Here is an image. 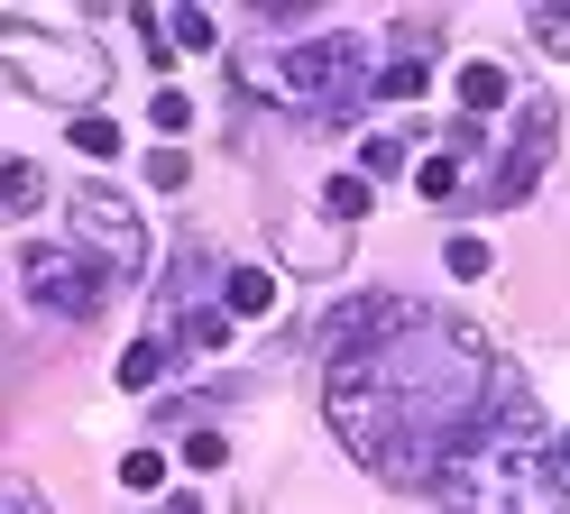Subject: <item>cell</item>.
I'll return each instance as SVG.
<instances>
[{
	"mask_svg": "<svg viewBox=\"0 0 570 514\" xmlns=\"http://www.w3.org/2000/svg\"><path fill=\"white\" fill-rule=\"evenodd\" d=\"M65 129H75V147H83L92 166H111V157H120V120H101V110H83V120H65Z\"/></svg>",
	"mask_w": 570,
	"mask_h": 514,
	"instance_id": "cell-14",
	"label": "cell"
},
{
	"mask_svg": "<svg viewBox=\"0 0 570 514\" xmlns=\"http://www.w3.org/2000/svg\"><path fill=\"white\" fill-rule=\"evenodd\" d=\"M222 304H230V322H267V313H276V276H267V267H230Z\"/></svg>",
	"mask_w": 570,
	"mask_h": 514,
	"instance_id": "cell-11",
	"label": "cell"
},
{
	"mask_svg": "<svg viewBox=\"0 0 570 514\" xmlns=\"http://www.w3.org/2000/svg\"><path fill=\"white\" fill-rule=\"evenodd\" d=\"M276 248H285V267L295 276H332L341 267V220H276Z\"/></svg>",
	"mask_w": 570,
	"mask_h": 514,
	"instance_id": "cell-8",
	"label": "cell"
},
{
	"mask_svg": "<svg viewBox=\"0 0 570 514\" xmlns=\"http://www.w3.org/2000/svg\"><path fill=\"white\" fill-rule=\"evenodd\" d=\"M166 358H175V340H166V330H148V340H129V349H120V386H129V395H148V386L166 377Z\"/></svg>",
	"mask_w": 570,
	"mask_h": 514,
	"instance_id": "cell-12",
	"label": "cell"
},
{
	"mask_svg": "<svg viewBox=\"0 0 570 514\" xmlns=\"http://www.w3.org/2000/svg\"><path fill=\"white\" fill-rule=\"evenodd\" d=\"M405 166V138H368L360 147V175H396Z\"/></svg>",
	"mask_w": 570,
	"mask_h": 514,
	"instance_id": "cell-22",
	"label": "cell"
},
{
	"mask_svg": "<svg viewBox=\"0 0 570 514\" xmlns=\"http://www.w3.org/2000/svg\"><path fill=\"white\" fill-rule=\"evenodd\" d=\"M138 28H148V37H166V47H185V56H212V47H222L212 10H138Z\"/></svg>",
	"mask_w": 570,
	"mask_h": 514,
	"instance_id": "cell-9",
	"label": "cell"
},
{
	"mask_svg": "<svg viewBox=\"0 0 570 514\" xmlns=\"http://www.w3.org/2000/svg\"><path fill=\"white\" fill-rule=\"evenodd\" d=\"M442 267H451V276H488V267H497V248H488V239H470V230H460V239L442 248Z\"/></svg>",
	"mask_w": 570,
	"mask_h": 514,
	"instance_id": "cell-17",
	"label": "cell"
},
{
	"mask_svg": "<svg viewBox=\"0 0 570 514\" xmlns=\"http://www.w3.org/2000/svg\"><path fill=\"white\" fill-rule=\"evenodd\" d=\"M423 92V56H396V65H377V101H414Z\"/></svg>",
	"mask_w": 570,
	"mask_h": 514,
	"instance_id": "cell-16",
	"label": "cell"
},
{
	"mask_svg": "<svg viewBox=\"0 0 570 514\" xmlns=\"http://www.w3.org/2000/svg\"><path fill=\"white\" fill-rule=\"evenodd\" d=\"M323 211H332V220H360V211H368V175H332V184H323Z\"/></svg>",
	"mask_w": 570,
	"mask_h": 514,
	"instance_id": "cell-15",
	"label": "cell"
},
{
	"mask_svg": "<svg viewBox=\"0 0 570 514\" xmlns=\"http://www.w3.org/2000/svg\"><path fill=\"white\" fill-rule=\"evenodd\" d=\"M323 404L341 451L386 487H442L460 451H479L497 358L479 322L433 313L414 294H350L323 322Z\"/></svg>",
	"mask_w": 570,
	"mask_h": 514,
	"instance_id": "cell-1",
	"label": "cell"
},
{
	"mask_svg": "<svg viewBox=\"0 0 570 514\" xmlns=\"http://www.w3.org/2000/svg\"><path fill=\"white\" fill-rule=\"evenodd\" d=\"M65 220H75V248L101 257L111 276H138V267H148V220H138L129 194H111V184H75Z\"/></svg>",
	"mask_w": 570,
	"mask_h": 514,
	"instance_id": "cell-7",
	"label": "cell"
},
{
	"mask_svg": "<svg viewBox=\"0 0 570 514\" xmlns=\"http://www.w3.org/2000/svg\"><path fill=\"white\" fill-rule=\"evenodd\" d=\"M19 294H28V313H47V322H92L101 294H111V267L83 257V248H38L28 239L19 248Z\"/></svg>",
	"mask_w": 570,
	"mask_h": 514,
	"instance_id": "cell-6",
	"label": "cell"
},
{
	"mask_svg": "<svg viewBox=\"0 0 570 514\" xmlns=\"http://www.w3.org/2000/svg\"><path fill=\"white\" fill-rule=\"evenodd\" d=\"M524 28H533V37H543V47H552V56H570V10H561V0H543V10H533Z\"/></svg>",
	"mask_w": 570,
	"mask_h": 514,
	"instance_id": "cell-19",
	"label": "cell"
},
{
	"mask_svg": "<svg viewBox=\"0 0 570 514\" xmlns=\"http://www.w3.org/2000/svg\"><path fill=\"white\" fill-rule=\"evenodd\" d=\"M120 487H138V496L166 487V459H157V451H129V459H120Z\"/></svg>",
	"mask_w": 570,
	"mask_h": 514,
	"instance_id": "cell-21",
	"label": "cell"
},
{
	"mask_svg": "<svg viewBox=\"0 0 570 514\" xmlns=\"http://www.w3.org/2000/svg\"><path fill=\"white\" fill-rule=\"evenodd\" d=\"M0 514H47V505H38V487H28V477H10V487H0Z\"/></svg>",
	"mask_w": 570,
	"mask_h": 514,
	"instance_id": "cell-24",
	"label": "cell"
},
{
	"mask_svg": "<svg viewBox=\"0 0 570 514\" xmlns=\"http://www.w3.org/2000/svg\"><path fill=\"white\" fill-rule=\"evenodd\" d=\"M148 184H157V194H185V184H194L185 147H157V157H148Z\"/></svg>",
	"mask_w": 570,
	"mask_h": 514,
	"instance_id": "cell-18",
	"label": "cell"
},
{
	"mask_svg": "<svg viewBox=\"0 0 570 514\" xmlns=\"http://www.w3.org/2000/svg\"><path fill=\"white\" fill-rule=\"evenodd\" d=\"M222 459H230L222 432H194V441H185V468H222Z\"/></svg>",
	"mask_w": 570,
	"mask_h": 514,
	"instance_id": "cell-23",
	"label": "cell"
},
{
	"mask_svg": "<svg viewBox=\"0 0 570 514\" xmlns=\"http://www.w3.org/2000/svg\"><path fill=\"white\" fill-rule=\"evenodd\" d=\"M442 514H570V477H552L533 451H460L442 477Z\"/></svg>",
	"mask_w": 570,
	"mask_h": 514,
	"instance_id": "cell-4",
	"label": "cell"
},
{
	"mask_svg": "<svg viewBox=\"0 0 570 514\" xmlns=\"http://www.w3.org/2000/svg\"><path fill=\"white\" fill-rule=\"evenodd\" d=\"M239 92H258L276 110H304V120L341 129L350 110L377 92V65H368V37H304L285 56H239Z\"/></svg>",
	"mask_w": 570,
	"mask_h": 514,
	"instance_id": "cell-2",
	"label": "cell"
},
{
	"mask_svg": "<svg viewBox=\"0 0 570 514\" xmlns=\"http://www.w3.org/2000/svg\"><path fill=\"white\" fill-rule=\"evenodd\" d=\"M157 514H203V505H194V496H166V505H157Z\"/></svg>",
	"mask_w": 570,
	"mask_h": 514,
	"instance_id": "cell-25",
	"label": "cell"
},
{
	"mask_svg": "<svg viewBox=\"0 0 570 514\" xmlns=\"http://www.w3.org/2000/svg\"><path fill=\"white\" fill-rule=\"evenodd\" d=\"M148 120H157L166 138H185V129H194V101H185V92H157V101H148Z\"/></svg>",
	"mask_w": 570,
	"mask_h": 514,
	"instance_id": "cell-20",
	"label": "cell"
},
{
	"mask_svg": "<svg viewBox=\"0 0 570 514\" xmlns=\"http://www.w3.org/2000/svg\"><path fill=\"white\" fill-rule=\"evenodd\" d=\"M561 468H570V432H561Z\"/></svg>",
	"mask_w": 570,
	"mask_h": 514,
	"instance_id": "cell-26",
	"label": "cell"
},
{
	"mask_svg": "<svg viewBox=\"0 0 570 514\" xmlns=\"http://www.w3.org/2000/svg\"><path fill=\"white\" fill-rule=\"evenodd\" d=\"M0 73L28 92V101H47L65 110V120H83V110L101 101V83H111V56L92 47V37H47L38 19H0Z\"/></svg>",
	"mask_w": 570,
	"mask_h": 514,
	"instance_id": "cell-3",
	"label": "cell"
},
{
	"mask_svg": "<svg viewBox=\"0 0 570 514\" xmlns=\"http://www.w3.org/2000/svg\"><path fill=\"white\" fill-rule=\"evenodd\" d=\"M507 101H515L507 65H488V56H479V65H460V110H470V129H479V120H497Z\"/></svg>",
	"mask_w": 570,
	"mask_h": 514,
	"instance_id": "cell-10",
	"label": "cell"
},
{
	"mask_svg": "<svg viewBox=\"0 0 570 514\" xmlns=\"http://www.w3.org/2000/svg\"><path fill=\"white\" fill-rule=\"evenodd\" d=\"M0 202H10V211L28 220V211H38V202H47V175H38V166H28V157H10V166H0Z\"/></svg>",
	"mask_w": 570,
	"mask_h": 514,
	"instance_id": "cell-13",
	"label": "cell"
},
{
	"mask_svg": "<svg viewBox=\"0 0 570 514\" xmlns=\"http://www.w3.org/2000/svg\"><path fill=\"white\" fill-rule=\"evenodd\" d=\"M552 138H561V110L543 101V92H524L515 101V129H507V147H497V166L470 184V202L479 211H515L533 184H543V166H552Z\"/></svg>",
	"mask_w": 570,
	"mask_h": 514,
	"instance_id": "cell-5",
	"label": "cell"
}]
</instances>
